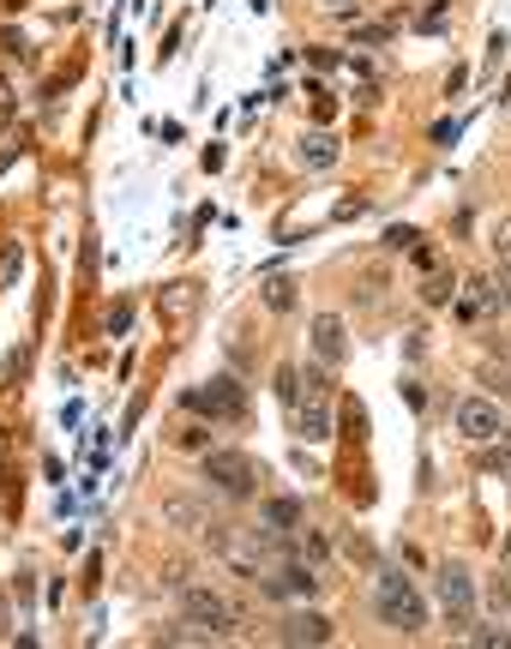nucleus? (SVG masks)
I'll return each instance as SVG.
<instances>
[{"mask_svg": "<svg viewBox=\"0 0 511 649\" xmlns=\"http://www.w3.org/2000/svg\"><path fill=\"white\" fill-rule=\"evenodd\" d=\"M319 7H325V12H337V19H355V12L367 7V0H319Z\"/></svg>", "mask_w": 511, "mask_h": 649, "instance_id": "6ab92c4d", "label": "nucleus"}, {"mask_svg": "<svg viewBox=\"0 0 511 649\" xmlns=\"http://www.w3.org/2000/svg\"><path fill=\"white\" fill-rule=\"evenodd\" d=\"M277 644H331V619L313 614V607H296V614L277 626Z\"/></svg>", "mask_w": 511, "mask_h": 649, "instance_id": "1a4fd4ad", "label": "nucleus"}, {"mask_svg": "<svg viewBox=\"0 0 511 649\" xmlns=\"http://www.w3.org/2000/svg\"><path fill=\"white\" fill-rule=\"evenodd\" d=\"M319 583H325V578H319V566H284V571H265L259 590L265 595H301V602H313Z\"/></svg>", "mask_w": 511, "mask_h": 649, "instance_id": "6e6552de", "label": "nucleus"}, {"mask_svg": "<svg viewBox=\"0 0 511 649\" xmlns=\"http://www.w3.org/2000/svg\"><path fill=\"white\" fill-rule=\"evenodd\" d=\"M204 481H211L216 493H223V500H253V493H259V463H253L247 451H204Z\"/></svg>", "mask_w": 511, "mask_h": 649, "instance_id": "7ed1b4c3", "label": "nucleus"}, {"mask_svg": "<svg viewBox=\"0 0 511 649\" xmlns=\"http://www.w3.org/2000/svg\"><path fill=\"white\" fill-rule=\"evenodd\" d=\"M175 595H181L187 626H199L211 644H216V638H235V631L247 626V619H241V614H235V607H229L216 590H199V583H187V590H175Z\"/></svg>", "mask_w": 511, "mask_h": 649, "instance_id": "f03ea898", "label": "nucleus"}, {"mask_svg": "<svg viewBox=\"0 0 511 649\" xmlns=\"http://www.w3.org/2000/svg\"><path fill=\"white\" fill-rule=\"evenodd\" d=\"M296 163H301V169H331V163H337V138H331V133H301Z\"/></svg>", "mask_w": 511, "mask_h": 649, "instance_id": "9b49d317", "label": "nucleus"}, {"mask_svg": "<svg viewBox=\"0 0 511 649\" xmlns=\"http://www.w3.org/2000/svg\"><path fill=\"white\" fill-rule=\"evenodd\" d=\"M265 529H271V536L301 529V500H265Z\"/></svg>", "mask_w": 511, "mask_h": 649, "instance_id": "4468645a", "label": "nucleus"}, {"mask_svg": "<svg viewBox=\"0 0 511 649\" xmlns=\"http://www.w3.org/2000/svg\"><path fill=\"white\" fill-rule=\"evenodd\" d=\"M433 595H440L445 619H452V631L464 626L469 614H476V578H469L464 566H440V578H433Z\"/></svg>", "mask_w": 511, "mask_h": 649, "instance_id": "423d86ee", "label": "nucleus"}, {"mask_svg": "<svg viewBox=\"0 0 511 649\" xmlns=\"http://www.w3.org/2000/svg\"><path fill=\"white\" fill-rule=\"evenodd\" d=\"M493 614H500V626H511V583H493Z\"/></svg>", "mask_w": 511, "mask_h": 649, "instance_id": "a211bd4d", "label": "nucleus"}, {"mask_svg": "<svg viewBox=\"0 0 511 649\" xmlns=\"http://www.w3.org/2000/svg\"><path fill=\"white\" fill-rule=\"evenodd\" d=\"M452 422H457V433H464L469 445H493V439L506 433V422H500V403H493V398H457Z\"/></svg>", "mask_w": 511, "mask_h": 649, "instance_id": "39448f33", "label": "nucleus"}, {"mask_svg": "<svg viewBox=\"0 0 511 649\" xmlns=\"http://www.w3.org/2000/svg\"><path fill=\"white\" fill-rule=\"evenodd\" d=\"M457 638H469V644H511V626H457Z\"/></svg>", "mask_w": 511, "mask_h": 649, "instance_id": "dca6fc26", "label": "nucleus"}, {"mask_svg": "<svg viewBox=\"0 0 511 649\" xmlns=\"http://www.w3.org/2000/svg\"><path fill=\"white\" fill-rule=\"evenodd\" d=\"M296 433H301V439H331V410H325V403H296Z\"/></svg>", "mask_w": 511, "mask_h": 649, "instance_id": "f8f14e48", "label": "nucleus"}, {"mask_svg": "<svg viewBox=\"0 0 511 649\" xmlns=\"http://www.w3.org/2000/svg\"><path fill=\"white\" fill-rule=\"evenodd\" d=\"M313 355H319V367H337L343 355H349V337H343L337 313H319L313 320Z\"/></svg>", "mask_w": 511, "mask_h": 649, "instance_id": "9d476101", "label": "nucleus"}, {"mask_svg": "<svg viewBox=\"0 0 511 649\" xmlns=\"http://www.w3.org/2000/svg\"><path fill=\"white\" fill-rule=\"evenodd\" d=\"M506 571H511V536H506Z\"/></svg>", "mask_w": 511, "mask_h": 649, "instance_id": "412c9836", "label": "nucleus"}, {"mask_svg": "<svg viewBox=\"0 0 511 649\" xmlns=\"http://www.w3.org/2000/svg\"><path fill=\"white\" fill-rule=\"evenodd\" d=\"M157 307L169 313V320H187V313L199 307V283H169V289L157 295Z\"/></svg>", "mask_w": 511, "mask_h": 649, "instance_id": "ddd939ff", "label": "nucleus"}, {"mask_svg": "<svg viewBox=\"0 0 511 649\" xmlns=\"http://www.w3.org/2000/svg\"><path fill=\"white\" fill-rule=\"evenodd\" d=\"M374 614L386 619L391 631H403V638L427 631V602L415 595V583H409L398 566H379V578H374Z\"/></svg>", "mask_w": 511, "mask_h": 649, "instance_id": "f257e3e1", "label": "nucleus"}, {"mask_svg": "<svg viewBox=\"0 0 511 649\" xmlns=\"http://www.w3.org/2000/svg\"><path fill=\"white\" fill-rule=\"evenodd\" d=\"M175 445H181V451H211V427H181Z\"/></svg>", "mask_w": 511, "mask_h": 649, "instance_id": "f3484780", "label": "nucleus"}, {"mask_svg": "<svg viewBox=\"0 0 511 649\" xmlns=\"http://www.w3.org/2000/svg\"><path fill=\"white\" fill-rule=\"evenodd\" d=\"M163 517H169L175 529H193V536H204L211 547H216V541L229 536V524H216V517L204 512L199 500H187V493H175V500H163Z\"/></svg>", "mask_w": 511, "mask_h": 649, "instance_id": "0eeeda50", "label": "nucleus"}, {"mask_svg": "<svg viewBox=\"0 0 511 649\" xmlns=\"http://www.w3.org/2000/svg\"><path fill=\"white\" fill-rule=\"evenodd\" d=\"M386 36H391L386 24H362V31H355V43H386Z\"/></svg>", "mask_w": 511, "mask_h": 649, "instance_id": "aec40b11", "label": "nucleus"}, {"mask_svg": "<svg viewBox=\"0 0 511 649\" xmlns=\"http://www.w3.org/2000/svg\"><path fill=\"white\" fill-rule=\"evenodd\" d=\"M265 307L289 313V307H296V283H289V277H271V283H265Z\"/></svg>", "mask_w": 511, "mask_h": 649, "instance_id": "2eb2a0df", "label": "nucleus"}, {"mask_svg": "<svg viewBox=\"0 0 511 649\" xmlns=\"http://www.w3.org/2000/svg\"><path fill=\"white\" fill-rule=\"evenodd\" d=\"M187 410L211 415V422H241V415H247V391H241L235 379H211V385L187 391Z\"/></svg>", "mask_w": 511, "mask_h": 649, "instance_id": "20e7f679", "label": "nucleus"}]
</instances>
